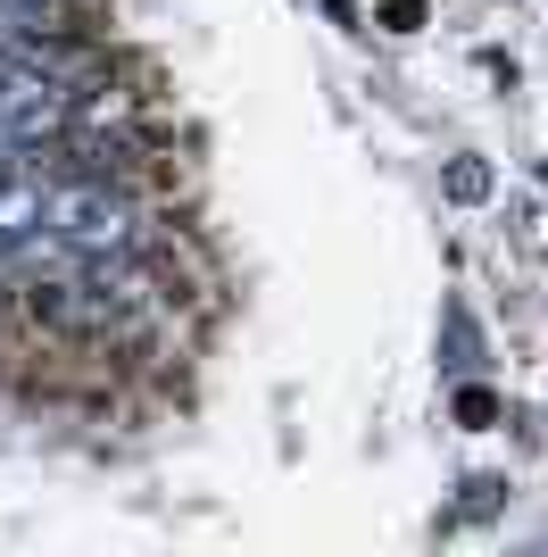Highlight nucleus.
I'll list each match as a JSON object with an SVG mask.
<instances>
[{
    "label": "nucleus",
    "instance_id": "f03ea898",
    "mask_svg": "<svg viewBox=\"0 0 548 557\" xmlns=\"http://www.w3.org/2000/svg\"><path fill=\"white\" fill-rule=\"evenodd\" d=\"M440 191H449L457 209H482V200H490V166H482L474 150H465V159H449V175H440Z\"/></svg>",
    "mask_w": 548,
    "mask_h": 557
},
{
    "label": "nucleus",
    "instance_id": "20e7f679",
    "mask_svg": "<svg viewBox=\"0 0 548 557\" xmlns=\"http://www.w3.org/2000/svg\"><path fill=\"white\" fill-rule=\"evenodd\" d=\"M457 417H465V424H474V433H482V424L499 417V399H490V392H457Z\"/></svg>",
    "mask_w": 548,
    "mask_h": 557
},
{
    "label": "nucleus",
    "instance_id": "f257e3e1",
    "mask_svg": "<svg viewBox=\"0 0 548 557\" xmlns=\"http://www.w3.org/2000/svg\"><path fill=\"white\" fill-rule=\"evenodd\" d=\"M42 233L67 258H134L141 242H150V233H141V209L116 184H50Z\"/></svg>",
    "mask_w": 548,
    "mask_h": 557
},
{
    "label": "nucleus",
    "instance_id": "39448f33",
    "mask_svg": "<svg viewBox=\"0 0 548 557\" xmlns=\"http://www.w3.org/2000/svg\"><path fill=\"white\" fill-rule=\"evenodd\" d=\"M415 17H424V0H390V9H383L390 34H415Z\"/></svg>",
    "mask_w": 548,
    "mask_h": 557
},
{
    "label": "nucleus",
    "instance_id": "7ed1b4c3",
    "mask_svg": "<svg viewBox=\"0 0 548 557\" xmlns=\"http://www.w3.org/2000/svg\"><path fill=\"white\" fill-rule=\"evenodd\" d=\"M499 499H507V483H499V474H474V483H465V516H490Z\"/></svg>",
    "mask_w": 548,
    "mask_h": 557
}]
</instances>
